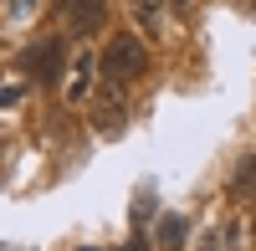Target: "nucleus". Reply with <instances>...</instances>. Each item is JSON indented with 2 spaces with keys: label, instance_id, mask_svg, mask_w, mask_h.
<instances>
[{
  "label": "nucleus",
  "instance_id": "obj_3",
  "mask_svg": "<svg viewBox=\"0 0 256 251\" xmlns=\"http://www.w3.org/2000/svg\"><path fill=\"white\" fill-rule=\"evenodd\" d=\"M56 10L67 16L72 36H92L102 26V0H56Z\"/></svg>",
  "mask_w": 256,
  "mask_h": 251
},
{
  "label": "nucleus",
  "instance_id": "obj_7",
  "mask_svg": "<svg viewBox=\"0 0 256 251\" xmlns=\"http://www.w3.org/2000/svg\"><path fill=\"white\" fill-rule=\"evenodd\" d=\"M88 82H92V56H77V67H72V82H67V98L77 102L82 92H88Z\"/></svg>",
  "mask_w": 256,
  "mask_h": 251
},
{
  "label": "nucleus",
  "instance_id": "obj_10",
  "mask_svg": "<svg viewBox=\"0 0 256 251\" xmlns=\"http://www.w3.org/2000/svg\"><path fill=\"white\" fill-rule=\"evenodd\" d=\"M251 236H256V220H251Z\"/></svg>",
  "mask_w": 256,
  "mask_h": 251
},
{
  "label": "nucleus",
  "instance_id": "obj_9",
  "mask_svg": "<svg viewBox=\"0 0 256 251\" xmlns=\"http://www.w3.org/2000/svg\"><path fill=\"white\" fill-rule=\"evenodd\" d=\"M123 251H148V246H144V241H138V236H134V241H128V246H123Z\"/></svg>",
  "mask_w": 256,
  "mask_h": 251
},
{
  "label": "nucleus",
  "instance_id": "obj_5",
  "mask_svg": "<svg viewBox=\"0 0 256 251\" xmlns=\"http://www.w3.org/2000/svg\"><path fill=\"white\" fill-rule=\"evenodd\" d=\"M128 10H134L138 20H144V31H164V0H128Z\"/></svg>",
  "mask_w": 256,
  "mask_h": 251
},
{
  "label": "nucleus",
  "instance_id": "obj_8",
  "mask_svg": "<svg viewBox=\"0 0 256 251\" xmlns=\"http://www.w3.org/2000/svg\"><path fill=\"white\" fill-rule=\"evenodd\" d=\"M230 190H236L241 200L256 195V159H241V164H236V180H230Z\"/></svg>",
  "mask_w": 256,
  "mask_h": 251
},
{
  "label": "nucleus",
  "instance_id": "obj_4",
  "mask_svg": "<svg viewBox=\"0 0 256 251\" xmlns=\"http://www.w3.org/2000/svg\"><path fill=\"white\" fill-rule=\"evenodd\" d=\"M123 118H128V108H123V98H118V82H108V92L98 98V128L102 134H118Z\"/></svg>",
  "mask_w": 256,
  "mask_h": 251
},
{
  "label": "nucleus",
  "instance_id": "obj_6",
  "mask_svg": "<svg viewBox=\"0 0 256 251\" xmlns=\"http://www.w3.org/2000/svg\"><path fill=\"white\" fill-rule=\"evenodd\" d=\"M184 231H190V226H184L180 216H164V220H159V246H164V251H180V246H184Z\"/></svg>",
  "mask_w": 256,
  "mask_h": 251
},
{
  "label": "nucleus",
  "instance_id": "obj_2",
  "mask_svg": "<svg viewBox=\"0 0 256 251\" xmlns=\"http://www.w3.org/2000/svg\"><path fill=\"white\" fill-rule=\"evenodd\" d=\"M62 56H67V46H62V41H36V46L20 56V67H26L31 77H41V82H56Z\"/></svg>",
  "mask_w": 256,
  "mask_h": 251
},
{
  "label": "nucleus",
  "instance_id": "obj_1",
  "mask_svg": "<svg viewBox=\"0 0 256 251\" xmlns=\"http://www.w3.org/2000/svg\"><path fill=\"white\" fill-rule=\"evenodd\" d=\"M144 67H148V52H144L138 36L108 41V52H102V72H108V82H134V77H144Z\"/></svg>",
  "mask_w": 256,
  "mask_h": 251
}]
</instances>
